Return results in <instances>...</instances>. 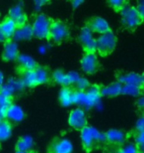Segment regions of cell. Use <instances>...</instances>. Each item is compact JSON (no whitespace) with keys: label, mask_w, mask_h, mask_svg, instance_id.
<instances>
[{"label":"cell","mask_w":144,"mask_h":153,"mask_svg":"<svg viewBox=\"0 0 144 153\" xmlns=\"http://www.w3.org/2000/svg\"><path fill=\"white\" fill-rule=\"evenodd\" d=\"M119 13H121V25L126 30L133 31L144 22L143 18L139 14L135 6L128 4Z\"/></svg>","instance_id":"cell-1"},{"label":"cell","mask_w":144,"mask_h":153,"mask_svg":"<svg viewBox=\"0 0 144 153\" xmlns=\"http://www.w3.org/2000/svg\"><path fill=\"white\" fill-rule=\"evenodd\" d=\"M81 141L85 148L91 149L97 143H104L107 141L106 133L101 132L93 126L86 125L81 129Z\"/></svg>","instance_id":"cell-2"},{"label":"cell","mask_w":144,"mask_h":153,"mask_svg":"<svg viewBox=\"0 0 144 153\" xmlns=\"http://www.w3.org/2000/svg\"><path fill=\"white\" fill-rule=\"evenodd\" d=\"M23 81L27 88H34L39 85L47 84L50 79L48 71L42 67H37L32 71L24 72Z\"/></svg>","instance_id":"cell-3"},{"label":"cell","mask_w":144,"mask_h":153,"mask_svg":"<svg viewBox=\"0 0 144 153\" xmlns=\"http://www.w3.org/2000/svg\"><path fill=\"white\" fill-rule=\"evenodd\" d=\"M51 21L47 15L45 14H39L37 15L33 22V32L34 37H37L39 39H48L50 38V26Z\"/></svg>","instance_id":"cell-4"},{"label":"cell","mask_w":144,"mask_h":153,"mask_svg":"<svg viewBox=\"0 0 144 153\" xmlns=\"http://www.w3.org/2000/svg\"><path fill=\"white\" fill-rule=\"evenodd\" d=\"M116 43L118 40L112 31L101 34L97 38V52L102 56H108L115 49Z\"/></svg>","instance_id":"cell-5"},{"label":"cell","mask_w":144,"mask_h":153,"mask_svg":"<svg viewBox=\"0 0 144 153\" xmlns=\"http://www.w3.org/2000/svg\"><path fill=\"white\" fill-rule=\"evenodd\" d=\"M69 37V28L62 21L56 20L51 22L50 38L54 43H61Z\"/></svg>","instance_id":"cell-6"},{"label":"cell","mask_w":144,"mask_h":153,"mask_svg":"<svg viewBox=\"0 0 144 153\" xmlns=\"http://www.w3.org/2000/svg\"><path fill=\"white\" fill-rule=\"evenodd\" d=\"M79 41L86 53H95L97 51V39L88 26L81 29Z\"/></svg>","instance_id":"cell-7"},{"label":"cell","mask_w":144,"mask_h":153,"mask_svg":"<svg viewBox=\"0 0 144 153\" xmlns=\"http://www.w3.org/2000/svg\"><path fill=\"white\" fill-rule=\"evenodd\" d=\"M81 78V76L77 72H68L64 73L60 70H56L53 74V81L58 85L68 87L70 85H75L78 82V79Z\"/></svg>","instance_id":"cell-8"},{"label":"cell","mask_w":144,"mask_h":153,"mask_svg":"<svg viewBox=\"0 0 144 153\" xmlns=\"http://www.w3.org/2000/svg\"><path fill=\"white\" fill-rule=\"evenodd\" d=\"M68 123L71 127L75 129H82L87 125V115L83 108H74L69 114Z\"/></svg>","instance_id":"cell-9"},{"label":"cell","mask_w":144,"mask_h":153,"mask_svg":"<svg viewBox=\"0 0 144 153\" xmlns=\"http://www.w3.org/2000/svg\"><path fill=\"white\" fill-rule=\"evenodd\" d=\"M25 88L27 87L23 79H10L0 90V94L11 97L16 91H22Z\"/></svg>","instance_id":"cell-10"},{"label":"cell","mask_w":144,"mask_h":153,"mask_svg":"<svg viewBox=\"0 0 144 153\" xmlns=\"http://www.w3.org/2000/svg\"><path fill=\"white\" fill-rule=\"evenodd\" d=\"M81 69L86 74L92 75L97 72L99 62L95 53H85L81 59Z\"/></svg>","instance_id":"cell-11"},{"label":"cell","mask_w":144,"mask_h":153,"mask_svg":"<svg viewBox=\"0 0 144 153\" xmlns=\"http://www.w3.org/2000/svg\"><path fill=\"white\" fill-rule=\"evenodd\" d=\"M88 27L93 33H97V34H104V33L110 32L111 30V26L108 23V21L104 19L102 17H94L89 21Z\"/></svg>","instance_id":"cell-12"},{"label":"cell","mask_w":144,"mask_h":153,"mask_svg":"<svg viewBox=\"0 0 144 153\" xmlns=\"http://www.w3.org/2000/svg\"><path fill=\"white\" fill-rule=\"evenodd\" d=\"M101 88L97 85H92L89 87L86 91V102H85L84 108L90 109L92 108H95L98 102H101Z\"/></svg>","instance_id":"cell-13"},{"label":"cell","mask_w":144,"mask_h":153,"mask_svg":"<svg viewBox=\"0 0 144 153\" xmlns=\"http://www.w3.org/2000/svg\"><path fill=\"white\" fill-rule=\"evenodd\" d=\"M19 48L16 41L13 40H7L5 42L4 48H3L2 58L4 61L10 62V61H15L19 57Z\"/></svg>","instance_id":"cell-14"},{"label":"cell","mask_w":144,"mask_h":153,"mask_svg":"<svg viewBox=\"0 0 144 153\" xmlns=\"http://www.w3.org/2000/svg\"><path fill=\"white\" fill-rule=\"evenodd\" d=\"M9 17L12 18V19L17 23L18 27L27 24V15L25 13V11H24L22 2H19V3H17V4H15L13 7L10 9V11H9Z\"/></svg>","instance_id":"cell-15"},{"label":"cell","mask_w":144,"mask_h":153,"mask_svg":"<svg viewBox=\"0 0 144 153\" xmlns=\"http://www.w3.org/2000/svg\"><path fill=\"white\" fill-rule=\"evenodd\" d=\"M17 28H18L17 23L10 17L5 18L0 23V31H1V34L3 35V37H4L6 41L13 38Z\"/></svg>","instance_id":"cell-16"},{"label":"cell","mask_w":144,"mask_h":153,"mask_svg":"<svg viewBox=\"0 0 144 153\" xmlns=\"http://www.w3.org/2000/svg\"><path fill=\"white\" fill-rule=\"evenodd\" d=\"M33 37H34L33 27L28 23L23 26L18 27L13 36L15 41H27V40H31Z\"/></svg>","instance_id":"cell-17"},{"label":"cell","mask_w":144,"mask_h":153,"mask_svg":"<svg viewBox=\"0 0 144 153\" xmlns=\"http://www.w3.org/2000/svg\"><path fill=\"white\" fill-rule=\"evenodd\" d=\"M118 82L122 85H136L142 87V76L136 73H126L118 76Z\"/></svg>","instance_id":"cell-18"},{"label":"cell","mask_w":144,"mask_h":153,"mask_svg":"<svg viewBox=\"0 0 144 153\" xmlns=\"http://www.w3.org/2000/svg\"><path fill=\"white\" fill-rule=\"evenodd\" d=\"M73 144L69 139L61 138L54 143L51 147V153H72Z\"/></svg>","instance_id":"cell-19"},{"label":"cell","mask_w":144,"mask_h":153,"mask_svg":"<svg viewBox=\"0 0 144 153\" xmlns=\"http://www.w3.org/2000/svg\"><path fill=\"white\" fill-rule=\"evenodd\" d=\"M6 117L13 122H20L25 117V112H24L23 108L20 105H11L7 111Z\"/></svg>","instance_id":"cell-20"},{"label":"cell","mask_w":144,"mask_h":153,"mask_svg":"<svg viewBox=\"0 0 144 153\" xmlns=\"http://www.w3.org/2000/svg\"><path fill=\"white\" fill-rule=\"evenodd\" d=\"M17 61H18V63H19L20 68L24 70V72L32 71V70L36 69L37 67H38L35 59H34L33 57H31L29 55H26V54L19 55Z\"/></svg>","instance_id":"cell-21"},{"label":"cell","mask_w":144,"mask_h":153,"mask_svg":"<svg viewBox=\"0 0 144 153\" xmlns=\"http://www.w3.org/2000/svg\"><path fill=\"white\" fill-rule=\"evenodd\" d=\"M121 88H122V84H121L118 81L115 82H113L111 85L103 87L101 88V94H102L103 97H118V94H121Z\"/></svg>","instance_id":"cell-22"},{"label":"cell","mask_w":144,"mask_h":153,"mask_svg":"<svg viewBox=\"0 0 144 153\" xmlns=\"http://www.w3.org/2000/svg\"><path fill=\"white\" fill-rule=\"evenodd\" d=\"M107 141L113 144H122L125 140V133L118 129H110L106 132Z\"/></svg>","instance_id":"cell-23"},{"label":"cell","mask_w":144,"mask_h":153,"mask_svg":"<svg viewBox=\"0 0 144 153\" xmlns=\"http://www.w3.org/2000/svg\"><path fill=\"white\" fill-rule=\"evenodd\" d=\"M73 97L74 91L68 87H63L59 91V100L63 106H70L73 105Z\"/></svg>","instance_id":"cell-24"},{"label":"cell","mask_w":144,"mask_h":153,"mask_svg":"<svg viewBox=\"0 0 144 153\" xmlns=\"http://www.w3.org/2000/svg\"><path fill=\"white\" fill-rule=\"evenodd\" d=\"M34 146V140L31 136L26 135L23 136L18 140L16 148L17 151H23V152H30L33 149Z\"/></svg>","instance_id":"cell-25"},{"label":"cell","mask_w":144,"mask_h":153,"mask_svg":"<svg viewBox=\"0 0 144 153\" xmlns=\"http://www.w3.org/2000/svg\"><path fill=\"white\" fill-rule=\"evenodd\" d=\"M143 88L136 85H122L121 94L131 97H137L142 93Z\"/></svg>","instance_id":"cell-26"},{"label":"cell","mask_w":144,"mask_h":153,"mask_svg":"<svg viewBox=\"0 0 144 153\" xmlns=\"http://www.w3.org/2000/svg\"><path fill=\"white\" fill-rule=\"evenodd\" d=\"M12 134V125L10 122L1 120L0 121V142L7 140Z\"/></svg>","instance_id":"cell-27"},{"label":"cell","mask_w":144,"mask_h":153,"mask_svg":"<svg viewBox=\"0 0 144 153\" xmlns=\"http://www.w3.org/2000/svg\"><path fill=\"white\" fill-rule=\"evenodd\" d=\"M73 102L75 105H77L79 106H83L85 105L86 102V91H74V97H73Z\"/></svg>","instance_id":"cell-28"},{"label":"cell","mask_w":144,"mask_h":153,"mask_svg":"<svg viewBox=\"0 0 144 153\" xmlns=\"http://www.w3.org/2000/svg\"><path fill=\"white\" fill-rule=\"evenodd\" d=\"M129 0H108V3L114 10L121 12L125 6L128 5Z\"/></svg>","instance_id":"cell-29"},{"label":"cell","mask_w":144,"mask_h":153,"mask_svg":"<svg viewBox=\"0 0 144 153\" xmlns=\"http://www.w3.org/2000/svg\"><path fill=\"white\" fill-rule=\"evenodd\" d=\"M121 153H139L140 149L137 144H133V143H127L124 146H122L121 149Z\"/></svg>","instance_id":"cell-30"},{"label":"cell","mask_w":144,"mask_h":153,"mask_svg":"<svg viewBox=\"0 0 144 153\" xmlns=\"http://www.w3.org/2000/svg\"><path fill=\"white\" fill-rule=\"evenodd\" d=\"M75 85L78 91H87L89 87H90V84H89V81L86 78L81 76V78L78 79V82L75 84Z\"/></svg>","instance_id":"cell-31"},{"label":"cell","mask_w":144,"mask_h":153,"mask_svg":"<svg viewBox=\"0 0 144 153\" xmlns=\"http://www.w3.org/2000/svg\"><path fill=\"white\" fill-rule=\"evenodd\" d=\"M12 105L11 103V97H6L3 94H0V106L2 108H9V106Z\"/></svg>","instance_id":"cell-32"},{"label":"cell","mask_w":144,"mask_h":153,"mask_svg":"<svg viewBox=\"0 0 144 153\" xmlns=\"http://www.w3.org/2000/svg\"><path fill=\"white\" fill-rule=\"evenodd\" d=\"M135 141L136 144L138 145V147L141 144L144 143V131H137L136 136H135Z\"/></svg>","instance_id":"cell-33"},{"label":"cell","mask_w":144,"mask_h":153,"mask_svg":"<svg viewBox=\"0 0 144 153\" xmlns=\"http://www.w3.org/2000/svg\"><path fill=\"white\" fill-rule=\"evenodd\" d=\"M135 7L144 20V0H138V1H137V5Z\"/></svg>","instance_id":"cell-34"},{"label":"cell","mask_w":144,"mask_h":153,"mask_svg":"<svg viewBox=\"0 0 144 153\" xmlns=\"http://www.w3.org/2000/svg\"><path fill=\"white\" fill-rule=\"evenodd\" d=\"M136 130L137 131H144V114L136 122Z\"/></svg>","instance_id":"cell-35"},{"label":"cell","mask_w":144,"mask_h":153,"mask_svg":"<svg viewBox=\"0 0 144 153\" xmlns=\"http://www.w3.org/2000/svg\"><path fill=\"white\" fill-rule=\"evenodd\" d=\"M50 0H34V4H35L36 10H39L42 6L45 5Z\"/></svg>","instance_id":"cell-36"},{"label":"cell","mask_w":144,"mask_h":153,"mask_svg":"<svg viewBox=\"0 0 144 153\" xmlns=\"http://www.w3.org/2000/svg\"><path fill=\"white\" fill-rule=\"evenodd\" d=\"M7 111H8V108L0 106V118H1V119L6 118V115H7Z\"/></svg>","instance_id":"cell-37"},{"label":"cell","mask_w":144,"mask_h":153,"mask_svg":"<svg viewBox=\"0 0 144 153\" xmlns=\"http://www.w3.org/2000/svg\"><path fill=\"white\" fill-rule=\"evenodd\" d=\"M48 46H47L45 44H42L39 47V52L41 54H45L48 52Z\"/></svg>","instance_id":"cell-38"},{"label":"cell","mask_w":144,"mask_h":153,"mask_svg":"<svg viewBox=\"0 0 144 153\" xmlns=\"http://www.w3.org/2000/svg\"><path fill=\"white\" fill-rule=\"evenodd\" d=\"M83 2H84V0H71V4L73 6V8L79 7Z\"/></svg>","instance_id":"cell-39"},{"label":"cell","mask_w":144,"mask_h":153,"mask_svg":"<svg viewBox=\"0 0 144 153\" xmlns=\"http://www.w3.org/2000/svg\"><path fill=\"white\" fill-rule=\"evenodd\" d=\"M136 105L138 106L139 108H142L144 109V97H141L140 99L137 100V102H136Z\"/></svg>","instance_id":"cell-40"},{"label":"cell","mask_w":144,"mask_h":153,"mask_svg":"<svg viewBox=\"0 0 144 153\" xmlns=\"http://www.w3.org/2000/svg\"><path fill=\"white\" fill-rule=\"evenodd\" d=\"M4 75L2 74V72H0V90L2 88V87L4 85Z\"/></svg>","instance_id":"cell-41"},{"label":"cell","mask_w":144,"mask_h":153,"mask_svg":"<svg viewBox=\"0 0 144 153\" xmlns=\"http://www.w3.org/2000/svg\"><path fill=\"white\" fill-rule=\"evenodd\" d=\"M95 108H97L98 111H101V109L103 108V103H102V102H98L97 105H96V106H95Z\"/></svg>","instance_id":"cell-42"},{"label":"cell","mask_w":144,"mask_h":153,"mask_svg":"<svg viewBox=\"0 0 144 153\" xmlns=\"http://www.w3.org/2000/svg\"><path fill=\"white\" fill-rule=\"evenodd\" d=\"M139 149H140V151L144 152V143H143V144H141V145L139 146Z\"/></svg>","instance_id":"cell-43"},{"label":"cell","mask_w":144,"mask_h":153,"mask_svg":"<svg viewBox=\"0 0 144 153\" xmlns=\"http://www.w3.org/2000/svg\"><path fill=\"white\" fill-rule=\"evenodd\" d=\"M0 41H5L4 37H3V35L1 34V31H0Z\"/></svg>","instance_id":"cell-44"},{"label":"cell","mask_w":144,"mask_h":153,"mask_svg":"<svg viewBox=\"0 0 144 153\" xmlns=\"http://www.w3.org/2000/svg\"><path fill=\"white\" fill-rule=\"evenodd\" d=\"M110 153H121V150H118V151L115 150V151H112V152H110Z\"/></svg>","instance_id":"cell-45"},{"label":"cell","mask_w":144,"mask_h":153,"mask_svg":"<svg viewBox=\"0 0 144 153\" xmlns=\"http://www.w3.org/2000/svg\"><path fill=\"white\" fill-rule=\"evenodd\" d=\"M141 76H142V82H143V85H144V73H143V74H142Z\"/></svg>","instance_id":"cell-46"},{"label":"cell","mask_w":144,"mask_h":153,"mask_svg":"<svg viewBox=\"0 0 144 153\" xmlns=\"http://www.w3.org/2000/svg\"><path fill=\"white\" fill-rule=\"evenodd\" d=\"M16 153H30V152H23V151H17Z\"/></svg>","instance_id":"cell-47"},{"label":"cell","mask_w":144,"mask_h":153,"mask_svg":"<svg viewBox=\"0 0 144 153\" xmlns=\"http://www.w3.org/2000/svg\"><path fill=\"white\" fill-rule=\"evenodd\" d=\"M142 88H143V91H144V85H142Z\"/></svg>","instance_id":"cell-48"},{"label":"cell","mask_w":144,"mask_h":153,"mask_svg":"<svg viewBox=\"0 0 144 153\" xmlns=\"http://www.w3.org/2000/svg\"><path fill=\"white\" fill-rule=\"evenodd\" d=\"M139 153H144V152H142V151H140V152H139Z\"/></svg>","instance_id":"cell-49"},{"label":"cell","mask_w":144,"mask_h":153,"mask_svg":"<svg viewBox=\"0 0 144 153\" xmlns=\"http://www.w3.org/2000/svg\"><path fill=\"white\" fill-rule=\"evenodd\" d=\"M1 120H2V119H1V118H0V121H1Z\"/></svg>","instance_id":"cell-50"}]
</instances>
